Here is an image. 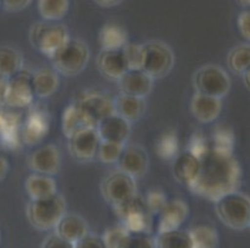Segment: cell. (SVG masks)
Wrapping results in <instances>:
<instances>
[{
  "label": "cell",
  "mask_w": 250,
  "mask_h": 248,
  "mask_svg": "<svg viewBox=\"0 0 250 248\" xmlns=\"http://www.w3.org/2000/svg\"><path fill=\"white\" fill-rule=\"evenodd\" d=\"M240 183L242 170L233 154L222 153L210 147L201 158L198 177L189 190L197 196L214 202L223 195L238 190Z\"/></svg>",
  "instance_id": "1"
},
{
  "label": "cell",
  "mask_w": 250,
  "mask_h": 248,
  "mask_svg": "<svg viewBox=\"0 0 250 248\" xmlns=\"http://www.w3.org/2000/svg\"><path fill=\"white\" fill-rule=\"evenodd\" d=\"M66 212V200L59 192L42 199H30L26 206L29 224L38 231L54 229Z\"/></svg>",
  "instance_id": "2"
},
{
  "label": "cell",
  "mask_w": 250,
  "mask_h": 248,
  "mask_svg": "<svg viewBox=\"0 0 250 248\" xmlns=\"http://www.w3.org/2000/svg\"><path fill=\"white\" fill-rule=\"evenodd\" d=\"M217 217L224 226L235 231L248 229L250 224V197L240 191L223 195L214 201Z\"/></svg>",
  "instance_id": "3"
},
{
  "label": "cell",
  "mask_w": 250,
  "mask_h": 248,
  "mask_svg": "<svg viewBox=\"0 0 250 248\" xmlns=\"http://www.w3.org/2000/svg\"><path fill=\"white\" fill-rule=\"evenodd\" d=\"M90 49L80 38L69 40L50 57L52 68L59 75L74 77L80 75L90 61Z\"/></svg>",
  "instance_id": "4"
},
{
  "label": "cell",
  "mask_w": 250,
  "mask_h": 248,
  "mask_svg": "<svg viewBox=\"0 0 250 248\" xmlns=\"http://www.w3.org/2000/svg\"><path fill=\"white\" fill-rule=\"evenodd\" d=\"M69 38L70 34L67 27L60 21H36L29 30V41L31 46L49 58Z\"/></svg>",
  "instance_id": "5"
},
{
  "label": "cell",
  "mask_w": 250,
  "mask_h": 248,
  "mask_svg": "<svg viewBox=\"0 0 250 248\" xmlns=\"http://www.w3.org/2000/svg\"><path fill=\"white\" fill-rule=\"evenodd\" d=\"M176 57L172 47L165 41L149 40L142 44V66L141 70L151 78L160 79L173 70Z\"/></svg>",
  "instance_id": "6"
},
{
  "label": "cell",
  "mask_w": 250,
  "mask_h": 248,
  "mask_svg": "<svg viewBox=\"0 0 250 248\" xmlns=\"http://www.w3.org/2000/svg\"><path fill=\"white\" fill-rule=\"evenodd\" d=\"M88 128L96 126L107 115L115 113V103L107 93L101 91H85L74 101Z\"/></svg>",
  "instance_id": "7"
},
{
  "label": "cell",
  "mask_w": 250,
  "mask_h": 248,
  "mask_svg": "<svg viewBox=\"0 0 250 248\" xmlns=\"http://www.w3.org/2000/svg\"><path fill=\"white\" fill-rule=\"evenodd\" d=\"M193 86L195 92L223 99L230 91L231 81L224 68L214 63H207L193 74Z\"/></svg>",
  "instance_id": "8"
},
{
  "label": "cell",
  "mask_w": 250,
  "mask_h": 248,
  "mask_svg": "<svg viewBox=\"0 0 250 248\" xmlns=\"http://www.w3.org/2000/svg\"><path fill=\"white\" fill-rule=\"evenodd\" d=\"M100 190L104 201L112 205L113 208L121 206L138 195L135 177L120 169L113 170L102 179Z\"/></svg>",
  "instance_id": "9"
},
{
  "label": "cell",
  "mask_w": 250,
  "mask_h": 248,
  "mask_svg": "<svg viewBox=\"0 0 250 248\" xmlns=\"http://www.w3.org/2000/svg\"><path fill=\"white\" fill-rule=\"evenodd\" d=\"M113 209L120 218V222L129 233H149L153 215L147 210L145 197L136 195L129 201Z\"/></svg>",
  "instance_id": "10"
},
{
  "label": "cell",
  "mask_w": 250,
  "mask_h": 248,
  "mask_svg": "<svg viewBox=\"0 0 250 248\" xmlns=\"http://www.w3.org/2000/svg\"><path fill=\"white\" fill-rule=\"evenodd\" d=\"M33 72L22 67L19 72L8 78V90L4 104L11 108H24L29 107L34 102L33 83H31Z\"/></svg>",
  "instance_id": "11"
},
{
  "label": "cell",
  "mask_w": 250,
  "mask_h": 248,
  "mask_svg": "<svg viewBox=\"0 0 250 248\" xmlns=\"http://www.w3.org/2000/svg\"><path fill=\"white\" fill-rule=\"evenodd\" d=\"M101 143L96 128H83L67 138V147L72 158L77 163H90L97 156Z\"/></svg>",
  "instance_id": "12"
},
{
  "label": "cell",
  "mask_w": 250,
  "mask_h": 248,
  "mask_svg": "<svg viewBox=\"0 0 250 248\" xmlns=\"http://www.w3.org/2000/svg\"><path fill=\"white\" fill-rule=\"evenodd\" d=\"M33 172L54 176L61 168V153L55 144H42L31 152L26 159Z\"/></svg>",
  "instance_id": "13"
},
{
  "label": "cell",
  "mask_w": 250,
  "mask_h": 248,
  "mask_svg": "<svg viewBox=\"0 0 250 248\" xmlns=\"http://www.w3.org/2000/svg\"><path fill=\"white\" fill-rule=\"evenodd\" d=\"M117 165L121 172H126L137 180L148 172L149 156L142 145L126 144L118 159Z\"/></svg>",
  "instance_id": "14"
},
{
  "label": "cell",
  "mask_w": 250,
  "mask_h": 248,
  "mask_svg": "<svg viewBox=\"0 0 250 248\" xmlns=\"http://www.w3.org/2000/svg\"><path fill=\"white\" fill-rule=\"evenodd\" d=\"M201 169V159L189 150L179 152L172 163V174L174 179L186 188L190 189L198 177Z\"/></svg>",
  "instance_id": "15"
},
{
  "label": "cell",
  "mask_w": 250,
  "mask_h": 248,
  "mask_svg": "<svg viewBox=\"0 0 250 248\" xmlns=\"http://www.w3.org/2000/svg\"><path fill=\"white\" fill-rule=\"evenodd\" d=\"M96 131L99 133L100 139L104 142L127 144L129 134H131V123L127 122L117 113H112L100 120L96 126Z\"/></svg>",
  "instance_id": "16"
},
{
  "label": "cell",
  "mask_w": 250,
  "mask_h": 248,
  "mask_svg": "<svg viewBox=\"0 0 250 248\" xmlns=\"http://www.w3.org/2000/svg\"><path fill=\"white\" fill-rule=\"evenodd\" d=\"M96 66L100 74L104 78L117 82L127 71V63L125 61L122 49L120 50H100L96 57Z\"/></svg>",
  "instance_id": "17"
},
{
  "label": "cell",
  "mask_w": 250,
  "mask_h": 248,
  "mask_svg": "<svg viewBox=\"0 0 250 248\" xmlns=\"http://www.w3.org/2000/svg\"><path fill=\"white\" fill-rule=\"evenodd\" d=\"M189 216V208L183 200H170L158 213L157 233L181 229Z\"/></svg>",
  "instance_id": "18"
},
{
  "label": "cell",
  "mask_w": 250,
  "mask_h": 248,
  "mask_svg": "<svg viewBox=\"0 0 250 248\" xmlns=\"http://www.w3.org/2000/svg\"><path fill=\"white\" fill-rule=\"evenodd\" d=\"M189 108L195 119L207 124L219 118L223 109V102L220 98L213 95L195 92L190 99Z\"/></svg>",
  "instance_id": "19"
},
{
  "label": "cell",
  "mask_w": 250,
  "mask_h": 248,
  "mask_svg": "<svg viewBox=\"0 0 250 248\" xmlns=\"http://www.w3.org/2000/svg\"><path fill=\"white\" fill-rule=\"evenodd\" d=\"M154 79L142 70H128L117 81L120 93L146 98L153 90Z\"/></svg>",
  "instance_id": "20"
},
{
  "label": "cell",
  "mask_w": 250,
  "mask_h": 248,
  "mask_svg": "<svg viewBox=\"0 0 250 248\" xmlns=\"http://www.w3.org/2000/svg\"><path fill=\"white\" fill-rule=\"evenodd\" d=\"M56 235L71 243H76L90 233V229L83 216L74 212H66L54 229Z\"/></svg>",
  "instance_id": "21"
},
{
  "label": "cell",
  "mask_w": 250,
  "mask_h": 248,
  "mask_svg": "<svg viewBox=\"0 0 250 248\" xmlns=\"http://www.w3.org/2000/svg\"><path fill=\"white\" fill-rule=\"evenodd\" d=\"M113 103H115V113L121 115L131 124L140 120L147 108L146 98L125 95V93H118L113 98Z\"/></svg>",
  "instance_id": "22"
},
{
  "label": "cell",
  "mask_w": 250,
  "mask_h": 248,
  "mask_svg": "<svg viewBox=\"0 0 250 248\" xmlns=\"http://www.w3.org/2000/svg\"><path fill=\"white\" fill-rule=\"evenodd\" d=\"M31 83H33L34 95L38 98H49L58 91L60 86L59 74L50 67L39 68L31 75Z\"/></svg>",
  "instance_id": "23"
},
{
  "label": "cell",
  "mask_w": 250,
  "mask_h": 248,
  "mask_svg": "<svg viewBox=\"0 0 250 248\" xmlns=\"http://www.w3.org/2000/svg\"><path fill=\"white\" fill-rule=\"evenodd\" d=\"M50 120L47 113L42 111H33L25 122L22 138L28 145H36L42 142L49 131Z\"/></svg>",
  "instance_id": "24"
},
{
  "label": "cell",
  "mask_w": 250,
  "mask_h": 248,
  "mask_svg": "<svg viewBox=\"0 0 250 248\" xmlns=\"http://www.w3.org/2000/svg\"><path fill=\"white\" fill-rule=\"evenodd\" d=\"M25 191L30 199H42L56 194L58 185L51 175L34 172L25 180Z\"/></svg>",
  "instance_id": "25"
},
{
  "label": "cell",
  "mask_w": 250,
  "mask_h": 248,
  "mask_svg": "<svg viewBox=\"0 0 250 248\" xmlns=\"http://www.w3.org/2000/svg\"><path fill=\"white\" fill-rule=\"evenodd\" d=\"M24 67L21 51L11 45H0V75L10 78Z\"/></svg>",
  "instance_id": "26"
},
{
  "label": "cell",
  "mask_w": 250,
  "mask_h": 248,
  "mask_svg": "<svg viewBox=\"0 0 250 248\" xmlns=\"http://www.w3.org/2000/svg\"><path fill=\"white\" fill-rule=\"evenodd\" d=\"M99 42L104 50H120L128 42L127 31L120 25H104L99 33Z\"/></svg>",
  "instance_id": "27"
},
{
  "label": "cell",
  "mask_w": 250,
  "mask_h": 248,
  "mask_svg": "<svg viewBox=\"0 0 250 248\" xmlns=\"http://www.w3.org/2000/svg\"><path fill=\"white\" fill-rule=\"evenodd\" d=\"M156 248H193L192 237L187 229H172L157 233Z\"/></svg>",
  "instance_id": "28"
},
{
  "label": "cell",
  "mask_w": 250,
  "mask_h": 248,
  "mask_svg": "<svg viewBox=\"0 0 250 248\" xmlns=\"http://www.w3.org/2000/svg\"><path fill=\"white\" fill-rule=\"evenodd\" d=\"M70 0H38V11L42 20L60 21L66 17Z\"/></svg>",
  "instance_id": "29"
},
{
  "label": "cell",
  "mask_w": 250,
  "mask_h": 248,
  "mask_svg": "<svg viewBox=\"0 0 250 248\" xmlns=\"http://www.w3.org/2000/svg\"><path fill=\"white\" fill-rule=\"evenodd\" d=\"M227 65L235 75H243L250 68V44H239L234 46L227 56Z\"/></svg>",
  "instance_id": "30"
},
{
  "label": "cell",
  "mask_w": 250,
  "mask_h": 248,
  "mask_svg": "<svg viewBox=\"0 0 250 248\" xmlns=\"http://www.w3.org/2000/svg\"><path fill=\"white\" fill-rule=\"evenodd\" d=\"M192 237L193 248H218L219 247V235L217 229L212 226L201 225L189 229Z\"/></svg>",
  "instance_id": "31"
},
{
  "label": "cell",
  "mask_w": 250,
  "mask_h": 248,
  "mask_svg": "<svg viewBox=\"0 0 250 248\" xmlns=\"http://www.w3.org/2000/svg\"><path fill=\"white\" fill-rule=\"evenodd\" d=\"M156 153L163 160H173L179 153V139L174 131H167L156 142Z\"/></svg>",
  "instance_id": "32"
},
{
  "label": "cell",
  "mask_w": 250,
  "mask_h": 248,
  "mask_svg": "<svg viewBox=\"0 0 250 248\" xmlns=\"http://www.w3.org/2000/svg\"><path fill=\"white\" fill-rule=\"evenodd\" d=\"M61 128H62V133L65 134L66 138H70L72 134L81 131V129L88 128L74 102L70 106H67L66 109L63 111L62 119H61Z\"/></svg>",
  "instance_id": "33"
},
{
  "label": "cell",
  "mask_w": 250,
  "mask_h": 248,
  "mask_svg": "<svg viewBox=\"0 0 250 248\" xmlns=\"http://www.w3.org/2000/svg\"><path fill=\"white\" fill-rule=\"evenodd\" d=\"M234 143L235 139H234L233 131L227 126H218L213 133L210 147L222 153L233 154Z\"/></svg>",
  "instance_id": "34"
},
{
  "label": "cell",
  "mask_w": 250,
  "mask_h": 248,
  "mask_svg": "<svg viewBox=\"0 0 250 248\" xmlns=\"http://www.w3.org/2000/svg\"><path fill=\"white\" fill-rule=\"evenodd\" d=\"M126 144H120V143L104 142L101 140L97 150L96 158L102 164H117L118 159L121 156L124 148Z\"/></svg>",
  "instance_id": "35"
},
{
  "label": "cell",
  "mask_w": 250,
  "mask_h": 248,
  "mask_svg": "<svg viewBox=\"0 0 250 248\" xmlns=\"http://www.w3.org/2000/svg\"><path fill=\"white\" fill-rule=\"evenodd\" d=\"M129 232L122 224L110 227L101 236L106 248H121Z\"/></svg>",
  "instance_id": "36"
},
{
  "label": "cell",
  "mask_w": 250,
  "mask_h": 248,
  "mask_svg": "<svg viewBox=\"0 0 250 248\" xmlns=\"http://www.w3.org/2000/svg\"><path fill=\"white\" fill-rule=\"evenodd\" d=\"M125 61L128 70H141L142 66V44L137 42H127L122 47Z\"/></svg>",
  "instance_id": "37"
},
{
  "label": "cell",
  "mask_w": 250,
  "mask_h": 248,
  "mask_svg": "<svg viewBox=\"0 0 250 248\" xmlns=\"http://www.w3.org/2000/svg\"><path fill=\"white\" fill-rule=\"evenodd\" d=\"M145 202H146L147 210L152 213V215H158L161 212L165 205L168 202L167 196H166L165 191L161 189H152L147 192L146 197H145Z\"/></svg>",
  "instance_id": "38"
},
{
  "label": "cell",
  "mask_w": 250,
  "mask_h": 248,
  "mask_svg": "<svg viewBox=\"0 0 250 248\" xmlns=\"http://www.w3.org/2000/svg\"><path fill=\"white\" fill-rule=\"evenodd\" d=\"M121 248H156V242L149 233H128Z\"/></svg>",
  "instance_id": "39"
},
{
  "label": "cell",
  "mask_w": 250,
  "mask_h": 248,
  "mask_svg": "<svg viewBox=\"0 0 250 248\" xmlns=\"http://www.w3.org/2000/svg\"><path fill=\"white\" fill-rule=\"evenodd\" d=\"M210 149V144H209L208 139L202 133H194L190 136L189 142H188L187 150H189L190 153L194 154L195 156H198L199 159L204 155V154Z\"/></svg>",
  "instance_id": "40"
},
{
  "label": "cell",
  "mask_w": 250,
  "mask_h": 248,
  "mask_svg": "<svg viewBox=\"0 0 250 248\" xmlns=\"http://www.w3.org/2000/svg\"><path fill=\"white\" fill-rule=\"evenodd\" d=\"M75 248H106L104 247V240L101 236L96 235V233H87L83 238L80 241H77L74 245Z\"/></svg>",
  "instance_id": "41"
},
{
  "label": "cell",
  "mask_w": 250,
  "mask_h": 248,
  "mask_svg": "<svg viewBox=\"0 0 250 248\" xmlns=\"http://www.w3.org/2000/svg\"><path fill=\"white\" fill-rule=\"evenodd\" d=\"M40 248H75L74 243L69 242V241L63 240L62 237L58 236L54 232V233H50L42 243V247Z\"/></svg>",
  "instance_id": "42"
},
{
  "label": "cell",
  "mask_w": 250,
  "mask_h": 248,
  "mask_svg": "<svg viewBox=\"0 0 250 248\" xmlns=\"http://www.w3.org/2000/svg\"><path fill=\"white\" fill-rule=\"evenodd\" d=\"M236 25L243 38H245L250 44V10H244L239 14L236 19Z\"/></svg>",
  "instance_id": "43"
},
{
  "label": "cell",
  "mask_w": 250,
  "mask_h": 248,
  "mask_svg": "<svg viewBox=\"0 0 250 248\" xmlns=\"http://www.w3.org/2000/svg\"><path fill=\"white\" fill-rule=\"evenodd\" d=\"M31 0H0V6L9 13H19L30 5Z\"/></svg>",
  "instance_id": "44"
},
{
  "label": "cell",
  "mask_w": 250,
  "mask_h": 248,
  "mask_svg": "<svg viewBox=\"0 0 250 248\" xmlns=\"http://www.w3.org/2000/svg\"><path fill=\"white\" fill-rule=\"evenodd\" d=\"M10 165H9L8 159L4 155H0V181H3L8 175Z\"/></svg>",
  "instance_id": "45"
},
{
  "label": "cell",
  "mask_w": 250,
  "mask_h": 248,
  "mask_svg": "<svg viewBox=\"0 0 250 248\" xmlns=\"http://www.w3.org/2000/svg\"><path fill=\"white\" fill-rule=\"evenodd\" d=\"M6 90H8V78L0 75V104H4Z\"/></svg>",
  "instance_id": "46"
},
{
  "label": "cell",
  "mask_w": 250,
  "mask_h": 248,
  "mask_svg": "<svg viewBox=\"0 0 250 248\" xmlns=\"http://www.w3.org/2000/svg\"><path fill=\"white\" fill-rule=\"evenodd\" d=\"M94 1L102 8H113V6L122 3L124 0H94Z\"/></svg>",
  "instance_id": "47"
},
{
  "label": "cell",
  "mask_w": 250,
  "mask_h": 248,
  "mask_svg": "<svg viewBox=\"0 0 250 248\" xmlns=\"http://www.w3.org/2000/svg\"><path fill=\"white\" fill-rule=\"evenodd\" d=\"M242 77H243V83L245 85L247 90L250 91V68L242 75Z\"/></svg>",
  "instance_id": "48"
},
{
  "label": "cell",
  "mask_w": 250,
  "mask_h": 248,
  "mask_svg": "<svg viewBox=\"0 0 250 248\" xmlns=\"http://www.w3.org/2000/svg\"><path fill=\"white\" fill-rule=\"evenodd\" d=\"M236 3L243 8H250V0H236Z\"/></svg>",
  "instance_id": "49"
},
{
  "label": "cell",
  "mask_w": 250,
  "mask_h": 248,
  "mask_svg": "<svg viewBox=\"0 0 250 248\" xmlns=\"http://www.w3.org/2000/svg\"><path fill=\"white\" fill-rule=\"evenodd\" d=\"M0 240H1V236H0Z\"/></svg>",
  "instance_id": "50"
},
{
  "label": "cell",
  "mask_w": 250,
  "mask_h": 248,
  "mask_svg": "<svg viewBox=\"0 0 250 248\" xmlns=\"http://www.w3.org/2000/svg\"><path fill=\"white\" fill-rule=\"evenodd\" d=\"M249 229H250V224H249Z\"/></svg>",
  "instance_id": "51"
}]
</instances>
